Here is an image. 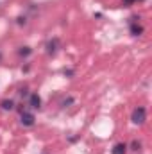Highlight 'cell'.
I'll return each mask as SVG.
<instances>
[{
  "label": "cell",
  "instance_id": "obj_1",
  "mask_svg": "<svg viewBox=\"0 0 152 154\" xmlns=\"http://www.w3.org/2000/svg\"><path fill=\"white\" fill-rule=\"evenodd\" d=\"M132 124H143L147 120V109L143 106H138L134 111H132V116H131Z\"/></svg>",
  "mask_w": 152,
  "mask_h": 154
},
{
  "label": "cell",
  "instance_id": "obj_2",
  "mask_svg": "<svg viewBox=\"0 0 152 154\" xmlns=\"http://www.w3.org/2000/svg\"><path fill=\"white\" fill-rule=\"evenodd\" d=\"M20 122H22V125H25V127H32V125L36 124V116H34V113H31V111H22Z\"/></svg>",
  "mask_w": 152,
  "mask_h": 154
},
{
  "label": "cell",
  "instance_id": "obj_3",
  "mask_svg": "<svg viewBox=\"0 0 152 154\" xmlns=\"http://www.w3.org/2000/svg\"><path fill=\"white\" fill-rule=\"evenodd\" d=\"M138 20H140V16H132V18H131L129 31H131V34H132V36H140V34H143V27L138 23Z\"/></svg>",
  "mask_w": 152,
  "mask_h": 154
},
{
  "label": "cell",
  "instance_id": "obj_4",
  "mask_svg": "<svg viewBox=\"0 0 152 154\" xmlns=\"http://www.w3.org/2000/svg\"><path fill=\"white\" fill-rule=\"evenodd\" d=\"M29 106H31L32 109H39V108H41V97H39L38 93H31V97H29Z\"/></svg>",
  "mask_w": 152,
  "mask_h": 154
},
{
  "label": "cell",
  "instance_id": "obj_5",
  "mask_svg": "<svg viewBox=\"0 0 152 154\" xmlns=\"http://www.w3.org/2000/svg\"><path fill=\"white\" fill-rule=\"evenodd\" d=\"M57 47H59V39L57 38L50 39V41L47 43V52H48V54H56V52H57Z\"/></svg>",
  "mask_w": 152,
  "mask_h": 154
},
{
  "label": "cell",
  "instance_id": "obj_6",
  "mask_svg": "<svg viewBox=\"0 0 152 154\" xmlns=\"http://www.w3.org/2000/svg\"><path fill=\"white\" fill-rule=\"evenodd\" d=\"M127 152V145L125 143H116L113 147V154H125Z\"/></svg>",
  "mask_w": 152,
  "mask_h": 154
},
{
  "label": "cell",
  "instance_id": "obj_7",
  "mask_svg": "<svg viewBox=\"0 0 152 154\" xmlns=\"http://www.w3.org/2000/svg\"><path fill=\"white\" fill-rule=\"evenodd\" d=\"M0 106H2V109H4V111H11V109L14 108V102H13V100H2V104H0Z\"/></svg>",
  "mask_w": 152,
  "mask_h": 154
},
{
  "label": "cell",
  "instance_id": "obj_8",
  "mask_svg": "<svg viewBox=\"0 0 152 154\" xmlns=\"http://www.w3.org/2000/svg\"><path fill=\"white\" fill-rule=\"evenodd\" d=\"M18 54H20L22 57H27V56L32 54V48H31V47H22V48L18 50Z\"/></svg>",
  "mask_w": 152,
  "mask_h": 154
},
{
  "label": "cell",
  "instance_id": "obj_9",
  "mask_svg": "<svg viewBox=\"0 0 152 154\" xmlns=\"http://www.w3.org/2000/svg\"><path fill=\"white\" fill-rule=\"evenodd\" d=\"M140 147H141V143L134 140V142H132V151H140Z\"/></svg>",
  "mask_w": 152,
  "mask_h": 154
},
{
  "label": "cell",
  "instance_id": "obj_10",
  "mask_svg": "<svg viewBox=\"0 0 152 154\" xmlns=\"http://www.w3.org/2000/svg\"><path fill=\"white\" fill-rule=\"evenodd\" d=\"M72 102H74V99H72V97H70V99H66V100L63 102V108H66V106H68V104H72Z\"/></svg>",
  "mask_w": 152,
  "mask_h": 154
},
{
  "label": "cell",
  "instance_id": "obj_11",
  "mask_svg": "<svg viewBox=\"0 0 152 154\" xmlns=\"http://www.w3.org/2000/svg\"><path fill=\"white\" fill-rule=\"evenodd\" d=\"M134 2H136V0H123V4H125V5H132Z\"/></svg>",
  "mask_w": 152,
  "mask_h": 154
},
{
  "label": "cell",
  "instance_id": "obj_12",
  "mask_svg": "<svg viewBox=\"0 0 152 154\" xmlns=\"http://www.w3.org/2000/svg\"><path fill=\"white\" fill-rule=\"evenodd\" d=\"M0 59H2V52H0Z\"/></svg>",
  "mask_w": 152,
  "mask_h": 154
},
{
  "label": "cell",
  "instance_id": "obj_13",
  "mask_svg": "<svg viewBox=\"0 0 152 154\" xmlns=\"http://www.w3.org/2000/svg\"><path fill=\"white\" fill-rule=\"evenodd\" d=\"M140 2H141V0H140Z\"/></svg>",
  "mask_w": 152,
  "mask_h": 154
}]
</instances>
